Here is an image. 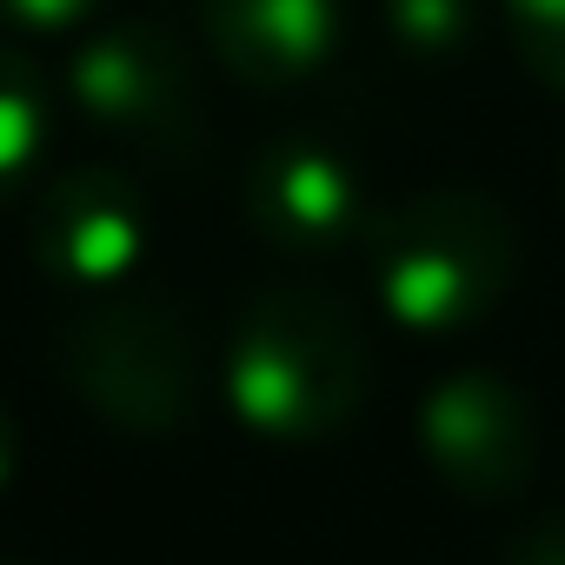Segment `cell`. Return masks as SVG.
<instances>
[{
    "mask_svg": "<svg viewBox=\"0 0 565 565\" xmlns=\"http://www.w3.org/2000/svg\"><path fill=\"white\" fill-rule=\"evenodd\" d=\"M519 279V226L492 193L433 186L373 233V287L406 333H466Z\"/></svg>",
    "mask_w": 565,
    "mask_h": 565,
    "instance_id": "2",
    "label": "cell"
},
{
    "mask_svg": "<svg viewBox=\"0 0 565 565\" xmlns=\"http://www.w3.org/2000/svg\"><path fill=\"white\" fill-rule=\"evenodd\" d=\"M386 8V34L399 54L413 61H452L472 47V0H380Z\"/></svg>",
    "mask_w": 565,
    "mask_h": 565,
    "instance_id": "10",
    "label": "cell"
},
{
    "mask_svg": "<svg viewBox=\"0 0 565 565\" xmlns=\"http://www.w3.org/2000/svg\"><path fill=\"white\" fill-rule=\"evenodd\" d=\"M200 28L233 81L279 94L327 67L340 41V0H200Z\"/></svg>",
    "mask_w": 565,
    "mask_h": 565,
    "instance_id": "8",
    "label": "cell"
},
{
    "mask_svg": "<svg viewBox=\"0 0 565 565\" xmlns=\"http://www.w3.org/2000/svg\"><path fill=\"white\" fill-rule=\"evenodd\" d=\"M41 140H47V94H41V74L21 47L0 41V200H8L34 160H41Z\"/></svg>",
    "mask_w": 565,
    "mask_h": 565,
    "instance_id": "9",
    "label": "cell"
},
{
    "mask_svg": "<svg viewBox=\"0 0 565 565\" xmlns=\"http://www.w3.org/2000/svg\"><path fill=\"white\" fill-rule=\"evenodd\" d=\"M505 8V34H512V54L519 67L565 94V0H499Z\"/></svg>",
    "mask_w": 565,
    "mask_h": 565,
    "instance_id": "11",
    "label": "cell"
},
{
    "mask_svg": "<svg viewBox=\"0 0 565 565\" xmlns=\"http://www.w3.org/2000/svg\"><path fill=\"white\" fill-rule=\"evenodd\" d=\"M147 253V200L114 167H74L34 200V259L54 287L114 294Z\"/></svg>",
    "mask_w": 565,
    "mask_h": 565,
    "instance_id": "6",
    "label": "cell"
},
{
    "mask_svg": "<svg viewBox=\"0 0 565 565\" xmlns=\"http://www.w3.org/2000/svg\"><path fill=\"white\" fill-rule=\"evenodd\" d=\"M61 380L94 419L167 439L200 406V347L167 300L100 294L61 333Z\"/></svg>",
    "mask_w": 565,
    "mask_h": 565,
    "instance_id": "3",
    "label": "cell"
},
{
    "mask_svg": "<svg viewBox=\"0 0 565 565\" xmlns=\"http://www.w3.org/2000/svg\"><path fill=\"white\" fill-rule=\"evenodd\" d=\"M413 439L426 466L472 505L519 499L539 472V413L532 399L486 366H459L426 386Z\"/></svg>",
    "mask_w": 565,
    "mask_h": 565,
    "instance_id": "5",
    "label": "cell"
},
{
    "mask_svg": "<svg viewBox=\"0 0 565 565\" xmlns=\"http://www.w3.org/2000/svg\"><path fill=\"white\" fill-rule=\"evenodd\" d=\"M0 565H14V558H0Z\"/></svg>",
    "mask_w": 565,
    "mask_h": 565,
    "instance_id": "16",
    "label": "cell"
},
{
    "mask_svg": "<svg viewBox=\"0 0 565 565\" xmlns=\"http://www.w3.org/2000/svg\"><path fill=\"white\" fill-rule=\"evenodd\" d=\"M373 386L353 313L313 287L259 294L226 347V406L273 446H313L360 419Z\"/></svg>",
    "mask_w": 565,
    "mask_h": 565,
    "instance_id": "1",
    "label": "cell"
},
{
    "mask_svg": "<svg viewBox=\"0 0 565 565\" xmlns=\"http://www.w3.org/2000/svg\"><path fill=\"white\" fill-rule=\"evenodd\" d=\"M14 452H21V433H14V413L0 406V486L14 479Z\"/></svg>",
    "mask_w": 565,
    "mask_h": 565,
    "instance_id": "14",
    "label": "cell"
},
{
    "mask_svg": "<svg viewBox=\"0 0 565 565\" xmlns=\"http://www.w3.org/2000/svg\"><path fill=\"white\" fill-rule=\"evenodd\" d=\"M246 220L273 253L320 259V253H340L360 239L366 193H360V173L347 153H333L313 134H287L246 173Z\"/></svg>",
    "mask_w": 565,
    "mask_h": 565,
    "instance_id": "7",
    "label": "cell"
},
{
    "mask_svg": "<svg viewBox=\"0 0 565 565\" xmlns=\"http://www.w3.org/2000/svg\"><path fill=\"white\" fill-rule=\"evenodd\" d=\"M499 565H565V512H545L532 525H519L499 552Z\"/></svg>",
    "mask_w": 565,
    "mask_h": 565,
    "instance_id": "13",
    "label": "cell"
},
{
    "mask_svg": "<svg viewBox=\"0 0 565 565\" xmlns=\"http://www.w3.org/2000/svg\"><path fill=\"white\" fill-rule=\"evenodd\" d=\"M67 94L100 134L127 147H147L167 160L200 147V87H193L186 47L160 21H120L87 34L67 61Z\"/></svg>",
    "mask_w": 565,
    "mask_h": 565,
    "instance_id": "4",
    "label": "cell"
},
{
    "mask_svg": "<svg viewBox=\"0 0 565 565\" xmlns=\"http://www.w3.org/2000/svg\"><path fill=\"white\" fill-rule=\"evenodd\" d=\"M558 186H565V160H558Z\"/></svg>",
    "mask_w": 565,
    "mask_h": 565,
    "instance_id": "15",
    "label": "cell"
},
{
    "mask_svg": "<svg viewBox=\"0 0 565 565\" xmlns=\"http://www.w3.org/2000/svg\"><path fill=\"white\" fill-rule=\"evenodd\" d=\"M100 0H0V21L14 34H74Z\"/></svg>",
    "mask_w": 565,
    "mask_h": 565,
    "instance_id": "12",
    "label": "cell"
}]
</instances>
